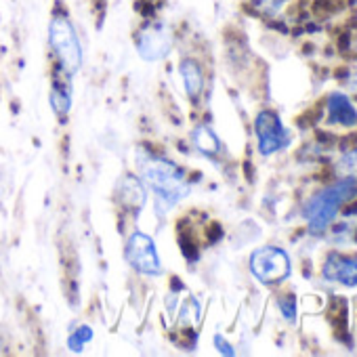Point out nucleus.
Here are the masks:
<instances>
[{
	"mask_svg": "<svg viewBox=\"0 0 357 357\" xmlns=\"http://www.w3.org/2000/svg\"><path fill=\"white\" fill-rule=\"evenodd\" d=\"M49 43H51V49L55 51L57 59H59V66L63 68V72L68 76L80 70L82 47H80L78 34H76V30L68 17H63V15L53 17L51 28H49Z\"/></svg>",
	"mask_w": 357,
	"mask_h": 357,
	"instance_id": "7ed1b4c3",
	"label": "nucleus"
},
{
	"mask_svg": "<svg viewBox=\"0 0 357 357\" xmlns=\"http://www.w3.org/2000/svg\"><path fill=\"white\" fill-rule=\"evenodd\" d=\"M194 143H196V147H198L202 153L213 155V153L219 151V139H217V135H215L208 126L196 128V132H194Z\"/></svg>",
	"mask_w": 357,
	"mask_h": 357,
	"instance_id": "f8f14e48",
	"label": "nucleus"
},
{
	"mask_svg": "<svg viewBox=\"0 0 357 357\" xmlns=\"http://www.w3.org/2000/svg\"><path fill=\"white\" fill-rule=\"evenodd\" d=\"M326 109V126L347 130L357 126V107L344 93H332L328 97Z\"/></svg>",
	"mask_w": 357,
	"mask_h": 357,
	"instance_id": "1a4fd4ad",
	"label": "nucleus"
},
{
	"mask_svg": "<svg viewBox=\"0 0 357 357\" xmlns=\"http://www.w3.org/2000/svg\"><path fill=\"white\" fill-rule=\"evenodd\" d=\"M91 338H93V330H91L89 326H80L78 330H74V332L70 334L68 344H70V349H72V351L80 353V351H82V347H84Z\"/></svg>",
	"mask_w": 357,
	"mask_h": 357,
	"instance_id": "4468645a",
	"label": "nucleus"
},
{
	"mask_svg": "<svg viewBox=\"0 0 357 357\" xmlns=\"http://www.w3.org/2000/svg\"><path fill=\"white\" fill-rule=\"evenodd\" d=\"M137 164H139V172L143 176V181L168 206L176 204L178 200H183L188 196V192H190L188 174L174 162H170L162 155H155L147 149H139Z\"/></svg>",
	"mask_w": 357,
	"mask_h": 357,
	"instance_id": "f257e3e1",
	"label": "nucleus"
},
{
	"mask_svg": "<svg viewBox=\"0 0 357 357\" xmlns=\"http://www.w3.org/2000/svg\"><path fill=\"white\" fill-rule=\"evenodd\" d=\"M280 309H282L284 317L292 321V319L296 317V298H294V296H284V298H280Z\"/></svg>",
	"mask_w": 357,
	"mask_h": 357,
	"instance_id": "dca6fc26",
	"label": "nucleus"
},
{
	"mask_svg": "<svg viewBox=\"0 0 357 357\" xmlns=\"http://www.w3.org/2000/svg\"><path fill=\"white\" fill-rule=\"evenodd\" d=\"M51 105H53V109H55L59 116H66V114L70 112L72 95H70V86H68V84L55 82V86H53V91H51Z\"/></svg>",
	"mask_w": 357,
	"mask_h": 357,
	"instance_id": "ddd939ff",
	"label": "nucleus"
},
{
	"mask_svg": "<svg viewBox=\"0 0 357 357\" xmlns=\"http://www.w3.org/2000/svg\"><path fill=\"white\" fill-rule=\"evenodd\" d=\"M347 91H351V93H355V95H357V72L347 80Z\"/></svg>",
	"mask_w": 357,
	"mask_h": 357,
	"instance_id": "6ab92c4d",
	"label": "nucleus"
},
{
	"mask_svg": "<svg viewBox=\"0 0 357 357\" xmlns=\"http://www.w3.org/2000/svg\"><path fill=\"white\" fill-rule=\"evenodd\" d=\"M250 271L263 284L284 282L290 275V271H292L290 257L282 248L263 246V248H259V250L252 252V257H250Z\"/></svg>",
	"mask_w": 357,
	"mask_h": 357,
	"instance_id": "20e7f679",
	"label": "nucleus"
},
{
	"mask_svg": "<svg viewBox=\"0 0 357 357\" xmlns=\"http://www.w3.org/2000/svg\"><path fill=\"white\" fill-rule=\"evenodd\" d=\"M118 194H120V200L130 208H141L145 204V190L141 188V183L135 176L122 178L118 183Z\"/></svg>",
	"mask_w": 357,
	"mask_h": 357,
	"instance_id": "9d476101",
	"label": "nucleus"
},
{
	"mask_svg": "<svg viewBox=\"0 0 357 357\" xmlns=\"http://www.w3.org/2000/svg\"><path fill=\"white\" fill-rule=\"evenodd\" d=\"M255 132L263 155H271L290 143V132L275 112H261L255 120Z\"/></svg>",
	"mask_w": 357,
	"mask_h": 357,
	"instance_id": "39448f33",
	"label": "nucleus"
},
{
	"mask_svg": "<svg viewBox=\"0 0 357 357\" xmlns=\"http://www.w3.org/2000/svg\"><path fill=\"white\" fill-rule=\"evenodd\" d=\"M286 0H255V5L265 13H275L284 7Z\"/></svg>",
	"mask_w": 357,
	"mask_h": 357,
	"instance_id": "f3484780",
	"label": "nucleus"
},
{
	"mask_svg": "<svg viewBox=\"0 0 357 357\" xmlns=\"http://www.w3.org/2000/svg\"><path fill=\"white\" fill-rule=\"evenodd\" d=\"M324 280L342 288H357V259L332 252L324 263Z\"/></svg>",
	"mask_w": 357,
	"mask_h": 357,
	"instance_id": "6e6552de",
	"label": "nucleus"
},
{
	"mask_svg": "<svg viewBox=\"0 0 357 357\" xmlns=\"http://www.w3.org/2000/svg\"><path fill=\"white\" fill-rule=\"evenodd\" d=\"M338 170L347 176H357V147L342 153L340 160H338Z\"/></svg>",
	"mask_w": 357,
	"mask_h": 357,
	"instance_id": "2eb2a0df",
	"label": "nucleus"
},
{
	"mask_svg": "<svg viewBox=\"0 0 357 357\" xmlns=\"http://www.w3.org/2000/svg\"><path fill=\"white\" fill-rule=\"evenodd\" d=\"M126 261L132 265V269H137L139 273H145V275H160V271H162L153 240L141 231L130 236V240L126 244Z\"/></svg>",
	"mask_w": 357,
	"mask_h": 357,
	"instance_id": "423d86ee",
	"label": "nucleus"
},
{
	"mask_svg": "<svg viewBox=\"0 0 357 357\" xmlns=\"http://www.w3.org/2000/svg\"><path fill=\"white\" fill-rule=\"evenodd\" d=\"M172 49V34L164 24H149L137 34V51L145 61H160Z\"/></svg>",
	"mask_w": 357,
	"mask_h": 357,
	"instance_id": "0eeeda50",
	"label": "nucleus"
},
{
	"mask_svg": "<svg viewBox=\"0 0 357 357\" xmlns=\"http://www.w3.org/2000/svg\"><path fill=\"white\" fill-rule=\"evenodd\" d=\"M355 194H357V178L347 174L334 185H330V188L321 190L319 194H315L313 198H309V202L303 208V217L307 221L309 231L321 234L324 229H328V225L334 221L340 206L347 200H351Z\"/></svg>",
	"mask_w": 357,
	"mask_h": 357,
	"instance_id": "f03ea898",
	"label": "nucleus"
},
{
	"mask_svg": "<svg viewBox=\"0 0 357 357\" xmlns=\"http://www.w3.org/2000/svg\"><path fill=\"white\" fill-rule=\"evenodd\" d=\"M215 344H217V349H219L223 355H236V351L231 349V344H229L223 336H219V334L215 336Z\"/></svg>",
	"mask_w": 357,
	"mask_h": 357,
	"instance_id": "a211bd4d",
	"label": "nucleus"
},
{
	"mask_svg": "<svg viewBox=\"0 0 357 357\" xmlns=\"http://www.w3.org/2000/svg\"><path fill=\"white\" fill-rule=\"evenodd\" d=\"M178 70H181V76H183V84H185L188 95L196 99L202 93V86H204V76H202L200 66L196 61H192V59H185Z\"/></svg>",
	"mask_w": 357,
	"mask_h": 357,
	"instance_id": "9b49d317",
	"label": "nucleus"
}]
</instances>
